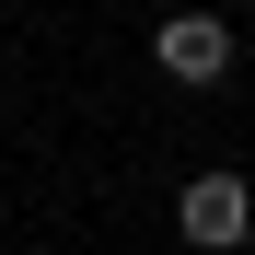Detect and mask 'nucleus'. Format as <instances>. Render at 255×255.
I'll return each mask as SVG.
<instances>
[{
    "instance_id": "1",
    "label": "nucleus",
    "mask_w": 255,
    "mask_h": 255,
    "mask_svg": "<svg viewBox=\"0 0 255 255\" xmlns=\"http://www.w3.org/2000/svg\"><path fill=\"white\" fill-rule=\"evenodd\" d=\"M174 232H186L197 255H244V244H255V186L232 174V162L186 174V186H174Z\"/></svg>"
},
{
    "instance_id": "2",
    "label": "nucleus",
    "mask_w": 255,
    "mask_h": 255,
    "mask_svg": "<svg viewBox=\"0 0 255 255\" xmlns=\"http://www.w3.org/2000/svg\"><path fill=\"white\" fill-rule=\"evenodd\" d=\"M151 58H162V81L209 93V81H232V23L221 12H162L151 23Z\"/></svg>"
}]
</instances>
